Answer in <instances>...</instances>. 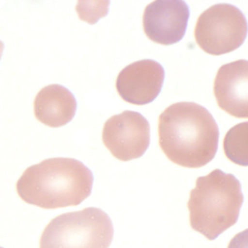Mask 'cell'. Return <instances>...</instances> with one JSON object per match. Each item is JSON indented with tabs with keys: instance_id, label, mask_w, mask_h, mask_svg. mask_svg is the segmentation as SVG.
<instances>
[{
	"instance_id": "6",
	"label": "cell",
	"mask_w": 248,
	"mask_h": 248,
	"mask_svg": "<svg viewBox=\"0 0 248 248\" xmlns=\"http://www.w3.org/2000/svg\"><path fill=\"white\" fill-rule=\"evenodd\" d=\"M103 141L113 157L121 161L140 158L150 146V124L139 112L125 111L106 121Z\"/></svg>"
},
{
	"instance_id": "8",
	"label": "cell",
	"mask_w": 248,
	"mask_h": 248,
	"mask_svg": "<svg viewBox=\"0 0 248 248\" xmlns=\"http://www.w3.org/2000/svg\"><path fill=\"white\" fill-rule=\"evenodd\" d=\"M165 71L159 63L145 59L133 63L118 76L116 88L128 103L145 105L158 96L163 86Z\"/></svg>"
},
{
	"instance_id": "4",
	"label": "cell",
	"mask_w": 248,
	"mask_h": 248,
	"mask_svg": "<svg viewBox=\"0 0 248 248\" xmlns=\"http://www.w3.org/2000/svg\"><path fill=\"white\" fill-rule=\"evenodd\" d=\"M113 234L109 215L87 208L53 218L42 232L39 248H109Z\"/></svg>"
},
{
	"instance_id": "14",
	"label": "cell",
	"mask_w": 248,
	"mask_h": 248,
	"mask_svg": "<svg viewBox=\"0 0 248 248\" xmlns=\"http://www.w3.org/2000/svg\"><path fill=\"white\" fill-rule=\"evenodd\" d=\"M0 248H3L0 247Z\"/></svg>"
},
{
	"instance_id": "7",
	"label": "cell",
	"mask_w": 248,
	"mask_h": 248,
	"mask_svg": "<svg viewBox=\"0 0 248 248\" xmlns=\"http://www.w3.org/2000/svg\"><path fill=\"white\" fill-rule=\"evenodd\" d=\"M189 16V7L184 1L156 0L144 10V33L157 43H176L186 32Z\"/></svg>"
},
{
	"instance_id": "10",
	"label": "cell",
	"mask_w": 248,
	"mask_h": 248,
	"mask_svg": "<svg viewBox=\"0 0 248 248\" xmlns=\"http://www.w3.org/2000/svg\"><path fill=\"white\" fill-rule=\"evenodd\" d=\"M74 95L65 87L51 84L36 95L33 110L36 119L46 126L60 128L72 120L77 112Z\"/></svg>"
},
{
	"instance_id": "1",
	"label": "cell",
	"mask_w": 248,
	"mask_h": 248,
	"mask_svg": "<svg viewBox=\"0 0 248 248\" xmlns=\"http://www.w3.org/2000/svg\"><path fill=\"white\" fill-rule=\"evenodd\" d=\"M159 144L175 164L199 168L212 161L218 147L219 130L203 106L192 102L170 105L159 117Z\"/></svg>"
},
{
	"instance_id": "2",
	"label": "cell",
	"mask_w": 248,
	"mask_h": 248,
	"mask_svg": "<svg viewBox=\"0 0 248 248\" xmlns=\"http://www.w3.org/2000/svg\"><path fill=\"white\" fill-rule=\"evenodd\" d=\"M94 176L72 158L47 159L25 170L16 183L20 199L43 209L77 206L91 195Z\"/></svg>"
},
{
	"instance_id": "12",
	"label": "cell",
	"mask_w": 248,
	"mask_h": 248,
	"mask_svg": "<svg viewBox=\"0 0 248 248\" xmlns=\"http://www.w3.org/2000/svg\"><path fill=\"white\" fill-rule=\"evenodd\" d=\"M227 248H248V229L236 234Z\"/></svg>"
},
{
	"instance_id": "11",
	"label": "cell",
	"mask_w": 248,
	"mask_h": 248,
	"mask_svg": "<svg viewBox=\"0 0 248 248\" xmlns=\"http://www.w3.org/2000/svg\"><path fill=\"white\" fill-rule=\"evenodd\" d=\"M224 151L227 158L234 164L248 166V122L232 128L224 137Z\"/></svg>"
},
{
	"instance_id": "13",
	"label": "cell",
	"mask_w": 248,
	"mask_h": 248,
	"mask_svg": "<svg viewBox=\"0 0 248 248\" xmlns=\"http://www.w3.org/2000/svg\"><path fill=\"white\" fill-rule=\"evenodd\" d=\"M4 43L0 41V59H1V55H2L3 50H4Z\"/></svg>"
},
{
	"instance_id": "3",
	"label": "cell",
	"mask_w": 248,
	"mask_h": 248,
	"mask_svg": "<svg viewBox=\"0 0 248 248\" xmlns=\"http://www.w3.org/2000/svg\"><path fill=\"white\" fill-rule=\"evenodd\" d=\"M244 201L241 183L219 169L199 177L187 207L192 230L214 240L238 221Z\"/></svg>"
},
{
	"instance_id": "9",
	"label": "cell",
	"mask_w": 248,
	"mask_h": 248,
	"mask_svg": "<svg viewBox=\"0 0 248 248\" xmlns=\"http://www.w3.org/2000/svg\"><path fill=\"white\" fill-rule=\"evenodd\" d=\"M214 94L224 112L248 119V61L239 60L222 66L216 77Z\"/></svg>"
},
{
	"instance_id": "5",
	"label": "cell",
	"mask_w": 248,
	"mask_h": 248,
	"mask_svg": "<svg viewBox=\"0 0 248 248\" xmlns=\"http://www.w3.org/2000/svg\"><path fill=\"white\" fill-rule=\"evenodd\" d=\"M247 20L241 10L230 4H218L204 11L195 29L197 43L207 53L221 55L240 48L246 40Z\"/></svg>"
}]
</instances>
